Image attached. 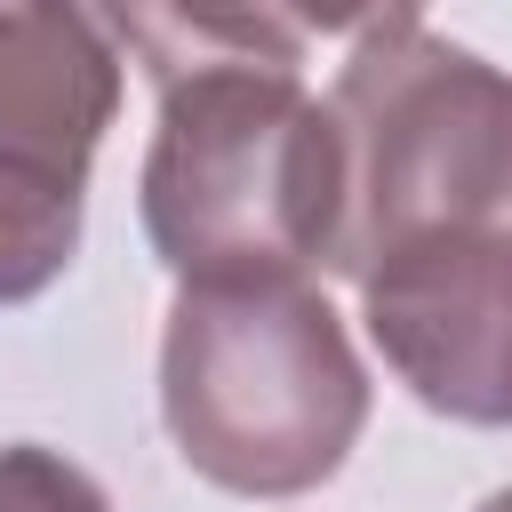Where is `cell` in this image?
Instances as JSON below:
<instances>
[{"label":"cell","instance_id":"obj_4","mask_svg":"<svg viewBox=\"0 0 512 512\" xmlns=\"http://www.w3.org/2000/svg\"><path fill=\"white\" fill-rule=\"evenodd\" d=\"M120 56L112 0H0V304H32L80 256Z\"/></svg>","mask_w":512,"mask_h":512},{"label":"cell","instance_id":"obj_9","mask_svg":"<svg viewBox=\"0 0 512 512\" xmlns=\"http://www.w3.org/2000/svg\"><path fill=\"white\" fill-rule=\"evenodd\" d=\"M480 512H512V488H496V496H488V504H480Z\"/></svg>","mask_w":512,"mask_h":512},{"label":"cell","instance_id":"obj_6","mask_svg":"<svg viewBox=\"0 0 512 512\" xmlns=\"http://www.w3.org/2000/svg\"><path fill=\"white\" fill-rule=\"evenodd\" d=\"M136 64L176 88L192 72H304V24L288 0H112Z\"/></svg>","mask_w":512,"mask_h":512},{"label":"cell","instance_id":"obj_8","mask_svg":"<svg viewBox=\"0 0 512 512\" xmlns=\"http://www.w3.org/2000/svg\"><path fill=\"white\" fill-rule=\"evenodd\" d=\"M432 0H288V16L304 32H336V40H392V32H416Z\"/></svg>","mask_w":512,"mask_h":512},{"label":"cell","instance_id":"obj_5","mask_svg":"<svg viewBox=\"0 0 512 512\" xmlns=\"http://www.w3.org/2000/svg\"><path fill=\"white\" fill-rule=\"evenodd\" d=\"M384 368L456 424H512V232H424L360 280Z\"/></svg>","mask_w":512,"mask_h":512},{"label":"cell","instance_id":"obj_2","mask_svg":"<svg viewBox=\"0 0 512 512\" xmlns=\"http://www.w3.org/2000/svg\"><path fill=\"white\" fill-rule=\"evenodd\" d=\"M144 240L176 280H264L328 264L344 152L304 72H192L160 88L144 152Z\"/></svg>","mask_w":512,"mask_h":512},{"label":"cell","instance_id":"obj_1","mask_svg":"<svg viewBox=\"0 0 512 512\" xmlns=\"http://www.w3.org/2000/svg\"><path fill=\"white\" fill-rule=\"evenodd\" d=\"M160 424L224 496H304L368 424V368L304 272L176 280L160 328Z\"/></svg>","mask_w":512,"mask_h":512},{"label":"cell","instance_id":"obj_7","mask_svg":"<svg viewBox=\"0 0 512 512\" xmlns=\"http://www.w3.org/2000/svg\"><path fill=\"white\" fill-rule=\"evenodd\" d=\"M0 512H112V504L72 456L16 440V448H0Z\"/></svg>","mask_w":512,"mask_h":512},{"label":"cell","instance_id":"obj_3","mask_svg":"<svg viewBox=\"0 0 512 512\" xmlns=\"http://www.w3.org/2000/svg\"><path fill=\"white\" fill-rule=\"evenodd\" d=\"M344 152V216L328 272L360 280L384 248L424 232H512V72L488 56L392 32L328 88Z\"/></svg>","mask_w":512,"mask_h":512}]
</instances>
